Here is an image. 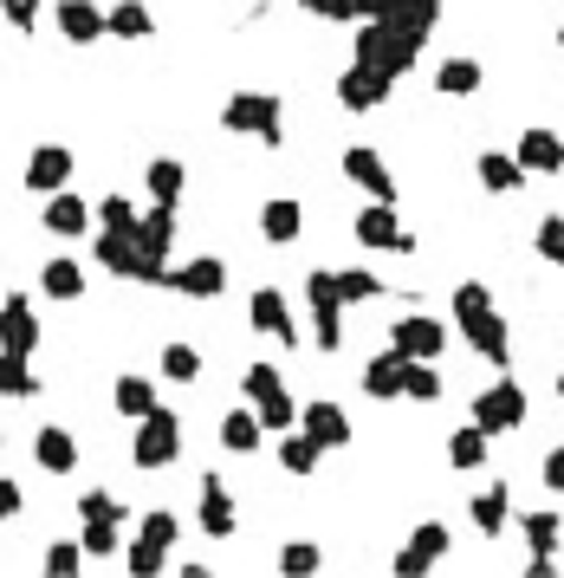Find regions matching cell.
Returning a JSON list of instances; mask_svg holds the SVG:
<instances>
[{
    "label": "cell",
    "mask_w": 564,
    "mask_h": 578,
    "mask_svg": "<svg viewBox=\"0 0 564 578\" xmlns=\"http://www.w3.org/2000/svg\"><path fill=\"white\" fill-rule=\"evenodd\" d=\"M454 325L467 332V345L481 351L493 371H506V364H513V332H506V319L493 312V293L481 286V280L454 286Z\"/></svg>",
    "instance_id": "obj_1"
},
{
    "label": "cell",
    "mask_w": 564,
    "mask_h": 578,
    "mask_svg": "<svg viewBox=\"0 0 564 578\" xmlns=\"http://www.w3.org/2000/svg\"><path fill=\"white\" fill-rule=\"evenodd\" d=\"M422 39L428 33H415L403 20H364L357 39H350V59L370 66V72H383V78H403L415 66V52H422Z\"/></svg>",
    "instance_id": "obj_2"
},
{
    "label": "cell",
    "mask_w": 564,
    "mask_h": 578,
    "mask_svg": "<svg viewBox=\"0 0 564 578\" xmlns=\"http://www.w3.org/2000/svg\"><path fill=\"white\" fill-rule=\"evenodd\" d=\"M221 124H227V130H254L266 150L286 144V124H279V98H273V91H234L227 111H221Z\"/></svg>",
    "instance_id": "obj_3"
},
{
    "label": "cell",
    "mask_w": 564,
    "mask_h": 578,
    "mask_svg": "<svg viewBox=\"0 0 564 578\" xmlns=\"http://www.w3.org/2000/svg\"><path fill=\"white\" fill-rule=\"evenodd\" d=\"M350 234H357L364 247H376V254H415V234L403 228V215H396L389 202H376V195H370V208L350 215Z\"/></svg>",
    "instance_id": "obj_4"
},
{
    "label": "cell",
    "mask_w": 564,
    "mask_h": 578,
    "mask_svg": "<svg viewBox=\"0 0 564 578\" xmlns=\"http://www.w3.org/2000/svg\"><path fill=\"white\" fill-rule=\"evenodd\" d=\"M130 455H137V468H169L182 455V417H176V410H150V417L137 423Z\"/></svg>",
    "instance_id": "obj_5"
},
{
    "label": "cell",
    "mask_w": 564,
    "mask_h": 578,
    "mask_svg": "<svg viewBox=\"0 0 564 578\" xmlns=\"http://www.w3.org/2000/svg\"><path fill=\"white\" fill-rule=\"evenodd\" d=\"M474 423L493 429V435H506V429L526 423V390L513 384V378H499V384H487L481 396H474Z\"/></svg>",
    "instance_id": "obj_6"
},
{
    "label": "cell",
    "mask_w": 564,
    "mask_h": 578,
    "mask_svg": "<svg viewBox=\"0 0 564 578\" xmlns=\"http://www.w3.org/2000/svg\"><path fill=\"white\" fill-rule=\"evenodd\" d=\"M448 540L454 533L442 527V520H422V527L409 533V546L396 552V578H422L428 566H442V559H448Z\"/></svg>",
    "instance_id": "obj_7"
},
{
    "label": "cell",
    "mask_w": 564,
    "mask_h": 578,
    "mask_svg": "<svg viewBox=\"0 0 564 578\" xmlns=\"http://www.w3.org/2000/svg\"><path fill=\"white\" fill-rule=\"evenodd\" d=\"M247 325L266 332V339H279V345H299V319H293V306H286L279 286H260V293L247 300Z\"/></svg>",
    "instance_id": "obj_8"
},
{
    "label": "cell",
    "mask_w": 564,
    "mask_h": 578,
    "mask_svg": "<svg viewBox=\"0 0 564 578\" xmlns=\"http://www.w3.org/2000/svg\"><path fill=\"white\" fill-rule=\"evenodd\" d=\"M389 345L409 351V357H442L448 325H442V319H428V312H409V319H396V325H389Z\"/></svg>",
    "instance_id": "obj_9"
},
{
    "label": "cell",
    "mask_w": 564,
    "mask_h": 578,
    "mask_svg": "<svg viewBox=\"0 0 564 578\" xmlns=\"http://www.w3.org/2000/svg\"><path fill=\"white\" fill-rule=\"evenodd\" d=\"M364 390H370L376 403H396V396H409V351H383L364 364Z\"/></svg>",
    "instance_id": "obj_10"
},
{
    "label": "cell",
    "mask_w": 564,
    "mask_h": 578,
    "mask_svg": "<svg viewBox=\"0 0 564 578\" xmlns=\"http://www.w3.org/2000/svg\"><path fill=\"white\" fill-rule=\"evenodd\" d=\"M234 520H240V507H234V494H227V481L221 474H201V513H195V527H201L208 540H227Z\"/></svg>",
    "instance_id": "obj_11"
},
{
    "label": "cell",
    "mask_w": 564,
    "mask_h": 578,
    "mask_svg": "<svg viewBox=\"0 0 564 578\" xmlns=\"http://www.w3.org/2000/svg\"><path fill=\"white\" fill-rule=\"evenodd\" d=\"M389 91H396V78L370 72V66H357V59H350V72L338 78V105H344V111H376Z\"/></svg>",
    "instance_id": "obj_12"
},
{
    "label": "cell",
    "mask_w": 564,
    "mask_h": 578,
    "mask_svg": "<svg viewBox=\"0 0 564 578\" xmlns=\"http://www.w3.org/2000/svg\"><path fill=\"white\" fill-rule=\"evenodd\" d=\"M344 176H350V183H357L364 195H376V202H396V176H389V163H383L370 144L344 150Z\"/></svg>",
    "instance_id": "obj_13"
},
{
    "label": "cell",
    "mask_w": 564,
    "mask_h": 578,
    "mask_svg": "<svg viewBox=\"0 0 564 578\" xmlns=\"http://www.w3.org/2000/svg\"><path fill=\"white\" fill-rule=\"evenodd\" d=\"M169 286L188 293V300H215V293H227V267L215 261V254H195V261H182V267H169Z\"/></svg>",
    "instance_id": "obj_14"
},
{
    "label": "cell",
    "mask_w": 564,
    "mask_h": 578,
    "mask_svg": "<svg viewBox=\"0 0 564 578\" xmlns=\"http://www.w3.org/2000/svg\"><path fill=\"white\" fill-rule=\"evenodd\" d=\"M33 462L46 468V474H72L78 468V435L59 423H39L33 429Z\"/></svg>",
    "instance_id": "obj_15"
},
{
    "label": "cell",
    "mask_w": 564,
    "mask_h": 578,
    "mask_svg": "<svg viewBox=\"0 0 564 578\" xmlns=\"http://www.w3.org/2000/svg\"><path fill=\"white\" fill-rule=\"evenodd\" d=\"M66 176H72V150H66V144H39V150L27 156V189L59 195L66 189Z\"/></svg>",
    "instance_id": "obj_16"
},
{
    "label": "cell",
    "mask_w": 564,
    "mask_h": 578,
    "mask_svg": "<svg viewBox=\"0 0 564 578\" xmlns=\"http://www.w3.org/2000/svg\"><path fill=\"white\" fill-rule=\"evenodd\" d=\"M513 150H520V163H526L532 176H558V169H564V137H558V130H545V124H532Z\"/></svg>",
    "instance_id": "obj_17"
},
{
    "label": "cell",
    "mask_w": 564,
    "mask_h": 578,
    "mask_svg": "<svg viewBox=\"0 0 564 578\" xmlns=\"http://www.w3.org/2000/svg\"><path fill=\"white\" fill-rule=\"evenodd\" d=\"M487 455H493V429H481L474 417H467V423H454V435H448V462L461 468V474L487 468Z\"/></svg>",
    "instance_id": "obj_18"
},
{
    "label": "cell",
    "mask_w": 564,
    "mask_h": 578,
    "mask_svg": "<svg viewBox=\"0 0 564 578\" xmlns=\"http://www.w3.org/2000/svg\"><path fill=\"white\" fill-rule=\"evenodd\" d=\"M59 33L72 39V46H91V39L111 33V13H98L91 0H59Z\"/></svg>",
    "instance_id": "obj_19"
},
{
    "label": "cell",
    "mask_w": 564,
    "mask_h": 578,
    "mask_svg": "<svg viewBox=\"0 0 564 578\" xmlns=\"http://www.w3.org/2000/svg\"><path fill=\"white\" fill-rule=\"evenodd\" d=\"M39 293H46V300H59V306H72V300H85V267H78L72 254L46 261V267H39Z\"/></svg>",
    "instance_id": "obj_20"
},
{
    "label": "cell",
    "mask_w": 564,
    "mask_h": 578,
    "mask_svg": "<svg viewBox=\"0 0 564 578\" xmlns=\"http://www.w3.org/2000/svg\"><path fill=\"white\" fill-rule=\"evenodd\" d=\"M39 351V319H33V300L13 293L7 300V357H33Z\"/></svg>",
    "instance_id": "obj_21"
},
{
    "label": "cell",
    "mask_w": 564,
    "mask_h": 578,
    "mask_svg": "<svg viewBox=\"0 0 564 578\" xmlns=\"http://www.w3.org/2000/svg\"><path fill=\"white\" fill-rule=\"evenodd\" d=\"M260 234L273 241V247H286V241H299L305 234V208L293 202V195H273L260 208Z\"/></svg>",
    "instance_id": "obj_22"
},
{
    "label": "cell",
    "mask_w": 564,
    "mask_h": 578,
    "mask_svg": "<svg viewBox=\"0 0 564 578\" xmlns=\"http://www.w3.org/2000/svg\"><path fill=\"white\" fill-rule=\"evenodd\" d=\"M526 163H520V150L506 156V150H487L481 156V189H493V195H520L526 189Z\"/></svg>",
    "instance_id": "obj_23"
},
{
    "label": "cell",
    "mask_w": 564,
    "mask_h": 578,
    "mask_svg": "<svg viewBox=\"0 0 564 578\" xmlns=\"http://www.w3.org/2000/svg\"><path fill=\"white\" fill-rule=\"evenodd\" d=\"M299 423L311 429V435H318L325 449H350V417H344L338 403H325V396H318V403H305Z\"/></svg>",
    "instance_id": "obj_24"
},
{
    "label": "cell",
    "mask_w": 564,
    "mask_h": 578,
    "mask_svg": "<svg viewBox=\"0 0 564 578\" xmlns=\"http://www.w3.org/2000/svg\"><path fill=\"white\" fill-rule=\"evenodd\" d=\"M318 455H325V442H318L305 423L299 429H279V468H286V474H311Z\"/></svg>",
    "instance_id": "obj_25"
},
{
    "label": "cell",
    "mask_w": 564,
    "mask_h": 578,
    "mask_svg": "<svg viewBox=\"0 0 564 578\" xmlns=\"http://www.w3.org/2000/svg\"><path fill=\"white\" fill-rule=\"evenodd\" d=\"M111 403H117V417L144 423V417L156 410V390H150V378H144V371H123V378L111 384Z\"/></svg>",
    "instance_id": "obj_26"
},
{
    "label": "cell",
    "mask_w": 564,
    "mask_h": 578,
    "mask_svg": "<svg viewBox=\"0 0 564 578\" xmlns=\"http://www.w3.org/2000/svg\"><path fill=\"white\" fill-rule=\"evenodd\" d=\"M260 435H266V423H260V410H254V403L227 410V423H221V449H234V455H254V449H260Z\"/></svg>",
    "instance_id": "obj_27"
},
{
    "label": "cell",
    "mask_w": 564,
    "mask_h": 578,
    "mask_svg": "<svg viewBox=\"0 0 564 578\" xmlns=\"http://www.w3.org/2000/svg\"><path fill=\"white\" fill-rule=\"evenodd\" d=\"M506 513H513V488H506V481H493V488H481V494H474V527H481L487 540H499V533H506Z\"/></svg>",
    "instance_id": "obj_28"
},
{
    "label": "cell",
    "mask_w": 564,
    "mask_h": 578,
    "mask_svg": "<svg viewBox=\"0 0 564 578\" xmlns=\"http://www.w3.org/2000/svg\"><path fill=\"white\" fill-rule=\"evenodd\" d=\"M39 222H46V228H52V234H66V241H72V234H91V208H85L78 195H52Z\"/></svg>",
    "instance_id": "obj_29"
},
{
    "label": "cell",
    "mask_w": 564,
    "mask_h": 578,
    "mask_svg": "<svg viewBox=\"0 0 564 578\" xmlns=\"http://www.w3.org/2000/svg\"><path fill=\"white\" fill-rule=\"evenodd\" d=\"M435 91H442V98H474V91H481V59H442Z\"/></svg>",
    "instance_id": "obj_30"
},
{
    "label": "cell",
    "mask_w": 564,
    "mask_h": 578,
    "mask_svg": "<svg viewBox=\"0 0 564 578\" xmlns=\"http://www.w3.org/2000/svg\"><path fill=\"white\" fill-rule=\"evenodd\" d=\"M188 183V169L176 163V156H156V163H144V189H150V202H176Z\"/></svg>",
    "instance_id": "obj_31"
},
{
    "label": "cell",
    "mask_w": 564,
    "mask_h": 578,
    "mask_svg": "<svg viewBox=\"0 0 564 578\" xmlns=\"http://www.w3.org/2000/svg\"><path fill=\"white\" fill-rule=\"evenodd\" d=\"M144 247L169 261V247H176V202H156L150 215H144Z\"/></svg>",
    "instance_id": "obj_32"
},
{
    "label": "cell",
    "mask_w": 564,
    "mask_h": 578,
    "mask_svg": "<svg viewBox=\"0 0 564 578\" xmlns=\"http://www.w3.org/2000/svg\"><path fill=\"white\" fill-rule=\"evenodd\" d=\"M111 33L117 39H150L156 33L150 7H144V0H117V7H111Z\"/></svg>",
    "instance_id": "obj_33"
},
{
    "label": "cell",
    "mask_w": 564,
    "mask_h": 578,
    "mask_svg": "<svg viewBox=\"0 0 564 578\" xmlns=\"http://www.w3.org/2000/svg\"><path fill=\"white\" fill-rule=\"evenodd\" d=\"M520 527H526V546H532V552H558V540H564V513H552V507H545V513H526Z\"/></svg>",
    "instance_id": "obj_34"
},
{
    "label": "cell",
    "mask_w": 564,
    "mask_h": 578,
    "mask_svg": "<svg viewBox=\"0 0 564 578\" xmlns=\"http://www.w3.org/2000/svg\"><path fill=\"white\" fill-rule=\"evenodd\" d=\"M123 566H130V578H156L162 566H169V546H156V540H130V552H123Z\"/></svg>",
    "instance_id": "obj_35"
},
{
    "label": "cell",
    "mask_w": 564,
    "mask_h": 578,
    "mask_svg": "<svg viewBox=\"0 0 564 578\" xmlns=\"http://www.w3.org/2000/svg\"><path fill=\"white\" fill-rule=\"evenodd\" d=\"M311 345L325 351V357L344 345V306H311Z\"/></svg>",
    "instance_id": "obj_36"
},
{
    "label": "cell",
    "mask_w": 564,
    "mask_h": 578,
    "mask_svg": "<svg viewBox=\"0 0 564 578\" xmlns=\"http://www.w3.org/2000/svg\"><path fill=\"white\" fill-rule=\"evenodd\" d=\"M98 228L137 234V228H144V215H137V202H130V195H105V202H98Z\"/></svg>",
    "instance_id": "obj_37"
},
{
    "label": "cell",
    "mask_w": 564,
    "mask_h": 578,
    "mask_svg": "<svg viewBox=\"0 0 564 578\" xmlns=\"http://www.w3.org/2000/svg\"><path fill=\"white\" fill-rule=\"evenodd\" d=\"M338 293H344V306H364V300H383V280L364 267H344L338 273Z\"/></svg>",
    "instance_id": "obj_38"
},
{
    "label": "cell",
    "mask_w": 564,
    "mask_h": 578,
    "mask_svg": "<svg viewBox=\"0 0 564 578\" xmlns=\"http://www.w3.org/2000/svg\"><path fill=\"white\" fill-rule=\"evenodd\" d=\"M254 410H260V423L266 429H299V403H293V396H286V390H273V396H260V403H254Z\"/></svg>",
    "instance_id": "obj_39"
},
{
    "label": "cell",
    "mask_w": 564,
    "mask_h": 578,
    "mask_svg": "<svg viewBox=\"0 0 564 578\" xmlns=\"http://www.w3.org/2000/svg\"><path fill=\"white\" fill-rule=\"evenodd\" d=\"M162 378L195 384V378H201V351H195V345H162Z\"/></svg>",
    "instance_id": "obj_40"
},
{
    "label": "cell",
    "mask_w": 564,
    "mask_h": 578,
    "mask_svg": "<svg viewBox=\"0 0 564 578\" xmlns=\"http://www.w3.org/2000/svg\"><path fill=\"white\" fill-rule=\"evenodd\" d=\"M78 520H98V527H123V501L105 494V488H91L85 501H78Z\"/></svg>",
    "instance_id": "obj_41"
},
{
    "label": "cell",
    "mask_w": 564,
    "mask_h": 578,
    "mask_svg": "<svg viewBox=\"0 0 564 578\" xmlns=\"http://www.w3.org/2000/svg\"><path fill=\"white\" fill-rule=\"evenodd\" d=\"M532 247H538V261H545V267H564V215H545L538 234H532Z\"/></svg>",
    "instance_id": "obj_42"
},
{
    "label": "cell",
    "mask_w": 564,
    "mask_h": 578,
    "mask_svg": "<svg viewBox=\"0 0 564 578\" xmlns=\"http://www.w3.org/2000/svg\"><path fill=\"white\" fill-rule=\"evenodd\" d=\"M409 396H415V403H435V396H442V371H435V357H409Z\"/></svg>",
    "instance_id": "obj_43"
},
{
    "label": "cell",
    "mask_w": 564,
    "mask_h": 578,
    "mask_svg": "<svg viewBox=\"0 0 564 578\" xmlns=\"http://www.w3.org/2000/svg\"><path fill=\"white\" fill-rule=\"evenodd\" d=\"M273 390H286L279 384V364H247V371H240V396H247V403H260Z\"/></svg>",
    "instance_id": "obj_44"
},
{
    "label": "cell",
    "mask_w": 564,
    "mask_h": 578,
    "mask_svg": "<svg viewBox=\"0 0 564 578\" xmlns=\"http://www.w3.org/2000/svg\"><path fill=\"white\" fill-rule=\"evenodd\" d=\"M318 559H325L318 546L293 540V546H286V552H279V572H286V578H305V572H318Z\"/></svg>",
    "instance_id": "obj_45"
},
{
    "label": "cell",
    "mask_w": 564,
    "mask_h": 578,
    "mask_svg": "<svg viewBox=\"0 0 564 578\" xmlns=\"http://www.w3.org/2000/svg\"><path fill=\"white\" fill-rule=\"evenodd\" d=\"M85 552H91V546H46V572H52V578H72L78 566H85Z\"/></svg>",
    "instance_id": "obj_46"
},
{
    "label": "cell",
    "mask_w": 564,
    "mask_h": 578,
    "mask_svg": "<svg viewBox=\"0 0 564 578\" xmlns=\"http://www.w3.org/2000/svg\"><path fill=\"white\" fill-rule=\"evenodd\" d=\"M176 533H182V520H176V513H162V507H156V513H144V540L176 546Z\"/></svg>",
    "instance_id": "obj_47"
},
{
    "label": "cell",
    "mask_w": 564,
    "mask_h": 578,
    "mask_svg": "<svg viewBox=\"0 0 564 578\" xmlns=\"http://www.w3.org/2000/svg\"><path fill=\"white\" fill-rule=\"evenodd\" d=\"M0 384H7V396H33V371H27V357H7V364H0Z\"/></svg>",
    "instance_id": "obj_48"
},
{
    "label": "cell",
    "mask_w": 564,
    "mask_h": 578,
    "mask_svg": "<svg viewBox=\"0 0 564 578\" xmlns=\"http://www.w3.org/2000/svg\"><path fill=\"white\" fill-rule=\"evenodd\" d=\"M85 546H91V559H111V552H117V527H98V520H85Z\"/></svg>",
    "instance_id": "obj_49"
},
{
    "label": "cell",
    "mask_w": 564,
    "mask_h": 578,
    "mask_svg": "<svg viewBox=\"0 0 564 578\" xmlns=\"http://www.w3.org/2000/svg\"><path fill=\"white\" fill-rule=\"evenodd\" d=\"M33 7H39V0H7V20H13V33H27V27H33Z\"/></svg>",
    "instance_id": "obj_50"
},
{
    "label": "cell",
    "mask_w": 564,
    "mask_h": 578,
    "mask_svg": "<svg viewBox=\"0 0 564 578\" xmlns=\"http://www.w3.org/2000/svg\"><path fill=\"white\" fill-rule=\"evenodd\" d=\"M0 513L20 520V481H0Z\"/></svg>",
    "instance_id": "obj_51"
},
{
    "label": "cell",
    "mask_w": 564,
    "mask_h": 578,
    "mask_svg": "<svg viewBox=\"0 0 564 578\" xmlns=\"http://www.w3.org/2000/svg\"><path fill=\"white\" fill-rule=\"evenodd\" d=\"M545 488H558V494H564V449L545 455Z\"/></svg>",
    "instance_id": "obj_52"
},
{
    "label": "cell",
    "mask_w": 564,
    "mask_h": 578,
    "mask_svg": "<svg viewBox=\"0 0 564 578\" xmlns=\"http://www.w3.org/2000/svg\"><path fill=\"white\" fill-rule=\"evenodd\" d=\"M558 396H564V345H558Z\"/></svg>",
    "instance_id": "obj_53"
},
{
    "label": "cell",
    "mask_w": 564,
    "mask_h": 578,
    "mask_svg": "<svg viewBox=\"0 0 564 578\" xmlns=\"http://www.w3.org/2000/svg\"><path fill=\"white\" fill-rule=\"evenodd\" d=\"M558 46H564V27H558Z\"/></svg>",
    "instance_id": "obj_54"
}]
</instances>
